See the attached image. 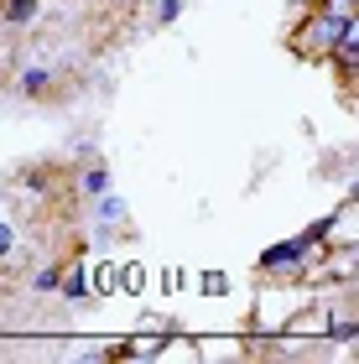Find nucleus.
<instances>
[{
	"label": "nucleus",
	"mask_w": 359,
	"mask_h": 364,
	"mask_svg": "<svg viewBox=\"0 0 359 364\" xmlns=\"http://www.w3.org/2000/svg\"><path fill=\"white\" fill-rule=\"evenodd\" d=\"M349 31H359L354 16H328V11H313V6H307V11L297 16V26H291L286 47H291V53H297L302 63H328L333 42H338V37H349Z\"/></svg>",
	"instance_id": "f257e3e1"
},
{
	"label": "nucleus",
	"mask_w": 359,
	"mask_h": 364,
	"mask_svg": "<svg viewBox=\"0 0 359 364\" xmlns=\"http://www.w3.org/2000/svg\"><path fill=\"white\" fill-rule=\"evenodd\" d=\"M307 266H313V245H307L302 235H291V240H276L266 245V250L255 255V271L260 276H307Z\"/></svg>",
	"instance_id": "f03ea898"
},
{
	"label": "nucleus",
	"mask_w": 359,
	"mask_h": 364,
	"mask_svg": "<svg viewBox=\"0 0 359 364\" xmlns=\"http://www.w3.org/2000/svg\"><path fill=\"white\" fill-rule=\"evenodd\" d=\"M328 68L338 73V84H344V89H354V78H359V31H349V37H338V42H333Z\"/></svg>",
	"instance_id": "7ed1b4c3"
},
{
	"label": "nucleus",
	"mask_w": 359,
	"mask_h": 364,
	"mask_svg": "<svg viewBox=\"0 0 359 364\" xmlns=\"http://www.w3.org/2000/svg\"><path fill=\"white\" fill-rule=\"evenodd\" d=\"M58 296H63V302H94V291H89V266H84V260L63 266V276H58Z\"/></svg>",
	"instance_id": "20e7f679"
},
{
	"label": "nucleus",
	"mask_w": 359,
	"mask_h": 364,
	"mask_svg": "<svg viewBox=\"0 0 359 364\" xmlns=\"http://www.w3.org/2000/svg\"><path fill=\"white\" fill-rule=\"evenodd\" d=\"M53 68L47 63H31V68H21V78H16V89H21L26 99H42V94H53Z\"/></svg>",
	"instance_id": "39448f33"
},
{
	"label": "nucleus",
	"mask_w": 359,
	"mask_h": 364,
	"mask_svg": "<svg viewBox=\"0 0 359 364\" xmlns=\"http://www.w3.org/2000/svg\"><path fill=\"white\" fill-rule=\"evenodd\" d=\"M89 213H94V224H100V229H109V224H120V219H125V198L105 188V193H94Z\"/></svg>",
	"instance_id": "423d86ee"
},
{
	"label": "nucleus",
	"mask_w": 359,
	"mask_h": 364,
	"mask_svg": "<svg viewBox=\"0 0 359 364\" xmlns=\"http://www.w3.org/2000/svg\"><path fill=\"white\" fill-rule=\"evenodd\" d=\"M115 296H146V266H141V260H120V271H115Z\"/></svg>",
	"instance_id": "0eeeda50"
},
{
	"label": "nucleus",
	"mask_w": 359,
	"mask_h": 364,
	"mask_svg": "<svg viewBox=\"0 0 359 364\" xmlns=\"http://www.w3.org/2000/svg\"><path fill=\"white\" fill-rule=\"evenodd\" d=\"M42 16V0H0V21L6 26H31Z\"/></svg>",
	"instance_id": "6e6552de"
},
{
	"label": "nucleus",
	"mask_w": 359,
	"mask_h": 364,
	"mask_svg": "<svg viewBox=\"0 0 359 364\" xmlns=\"http://www.w3.org/2000/svg\"><path fill=\"white\" fill-rule=\"evenodd\" d=\"M115 271H120V260L94 266V271H89V291H94V296H115Z\"/></svg>",
	"instance_id": "1a4fd4ad"
},
{
	"label": "nucleus",
	"mask_w": 359,
	"mask_h": 364,
	"mask_svg": "<svg viewBox=\"0 0 359 364\" xmlns=\"http://www.w3.org/2000/svg\"><path fill=\"white\" fill-rule=\"evenodd\" d=\"M58 276H63V260H47V266H37V276H31V291H37V296H58Z\"/></svg>",
	"instance_id": "9d476101"
},
{
	"label": "nucleus",
	"mask_w": 359,
	"mask_h": 364,
	"mask_svg": "<svg viewBox=\"0 0 359 364\" xmlns=\"http://www.w3.org/2000/svg\"><path fill=\"white\" fill-rule=\"evenodd\" d=\"M105 188H109V167H100V161H94V167H84V172H78V193H84V198L105 193Z\"/></svg>",
	"instance_id": "9b49d317"
},
{
	"label": "nucleus",
	"mask_w": 359,
	"mask_h": 364,
	"mask_svg": "<svg viewBox=\"0 0 359 364\" xmlns=\"http://www.w3.org/2000/svg\"><path fill=\"white\" fill-rule=\"evenodd\" d=\"M198 291L203 296H224V291H230V276H224V271H203L198 276Z\"/></svg>",
	"instance_id": "f8f14e48"
},
{
	"label": "nucleus",
	"mask_w": 359,
	"mask_h": 364,
	"mask_svg": "<svg viewBox=\"0 0 359 364\" xmlns=\"http://www.w3.org/2000/svg\"><path fill=\"white\" fill-rule=\"evenodd\" d=\"M313 11H328V16H354V6L359 0H307Z\"/></svg>",
	"instance_id": "ddd939ff"
},
{
	"label": "nucleus",
	"mask_w": 359,
	"mask_h": 364,
	"mask_svg": "<svg viewBox=\"0 0 359 364\" xmlns=\"http://www.w3.org/2000/svg\"><path fill=\"white\" fill-rule=\"evenodd\" d=\"M183 6H188V0H156V21H161V26H172L177 16H183Z\"/></svg>",
	"instance_id": "4468645a"
},
{
	"label": "nucleus",
	"mask_w": 359,
	"mask_h": 364,
	"mask_svg": "<svg viewBox=\"0 0 359 364\" xmlns=\"http://www.w3.org/2000/svg\"><path fill=\"white\" fill-rule=\"evenodd\" d=\"M177 281H183V271H177V266H167V271H161V276H156V287H161V291H167V296H172V291H177Z\"/></svg>",
	"instance_id": "2eb2a0df"
},
{
	"label": "nucleus",
	"mask_w": 359,
	"mask_h": 364,
	"mask_svg": "<svg viewBox=\"0 0 359 364\" xmlns=\"http://www.w3.org/2000/svg\"><path fill=\"white\" fill-rule=\"evenodd\" d=\"M11 250H16V229H11L6 219H0V260H6Z\"/></svg>",
	"instance_id": "dca6fc26"
},
{
	"label": "nucleus",
	"mask_w": 359,
	"mask_h": 364,
	"mask_svg": "<svg viewBox=\"0 0 359 364\" xmlns=\"http://www.w3.org/2000/svg\"><path fill=\"white\" fill-rule=\"evenodd\" d=\"M125 6H130V0H125Z\"/></svg>",
	"instance_id": "f3484780"
}]
</instances>
